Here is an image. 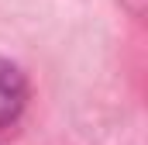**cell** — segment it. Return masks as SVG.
Listing matches in <instances>:
<instances>
[{"instance_id": "6da1fadb", "label": "cell", "mask_w": 148, "mask_h": 145, "mask_svg": "<svg viewBox=\"0 0 148 145\" xmlns=\"http://www.w3.org/2000/svg\"><path fill=\"white\" fill-rule=\"evenodd\" d=\"M28 104V79L10 59H0V128L14 124Z\"/></svg>"}]
</instances>
